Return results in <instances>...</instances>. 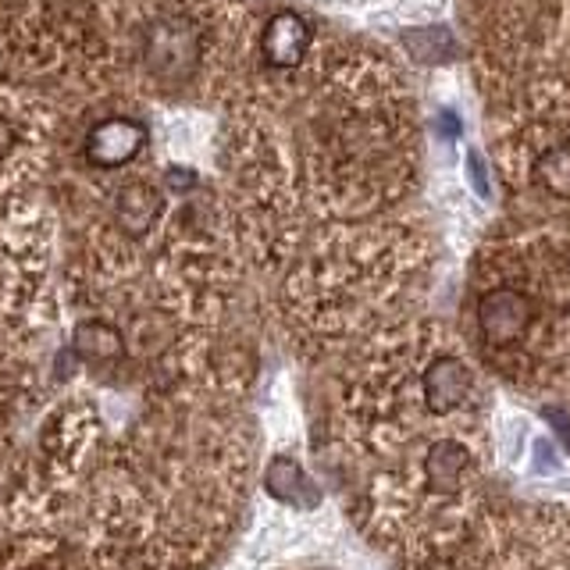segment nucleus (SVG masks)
<instances>
[{
	"label": "nucleus",
	"mask_w": 570,
	"mask_h": 570,
	"mask_svg": "<svg viewBox=\"0 0 570 570\" xmlns=\"http://www.w3.org/2000/svg\"><path fill=\"white\" fill-rule=\"evenodd\" d=\"M264 489L272 492L278 503L293 507H317V492L311 485V478L303 474V468L289 456H275L264 471Z\"/></svg>",
	"instance_id": "423d86ee"
},
{
	"label": "nucleus",
	"mask_w": 570,
	"mask_h": 570,
	"mask_svg": "<svg viewBox=\"0 0 570 570\" xmlns=\"http://www.w3.org/2000/svg\"><path fill=\"white\" fill-rule=\"evenodd\" d=\"M71 343H76V353L89 364H111L125 353V338L115 325H107V321H82L71 335Z\"/></svg>",
	"instance_id": "6e6552de"
},
{
	"label": "nucleus",
	"mask_w": 570,
	"mask_h": 570,
	"mask_svg": "<svg viewBox=\"0 0 570 570\" xmlns=\"http://www.w3.org/2000/svg\"><path fill=\"white\" fill-rule=\"evenodd\" d=\"M147 147V125L136 118H107L86 136V157L97 168H121Z\"/></svg>",
	"instance_id": "f03ea898"
},
{
	"label": "nucleus",
	"mask_w": 570,
	"mask_h": 570,
	"mask_svg": "<svg viewBox=\"0 0 570 570\" xmlns=\"http://www.w3.org/2000/svg\"><path fill=\"white\" fill-rule=\"evenodd\" d=\"M157 210H160V196L150 186H129L118 200V222L132 236H139V232H147L154 225Z\"/></svg>",
	"instance_id": "1a4fd4ad"
},
{
	"label": "nucleus",
	"mask_w": 570,
	"mask_h": 570,
	"mask_svg": "<svg viewBox=\"0 0 570 570\" xmlns=\"http://www.w3.org/2000/svg\"><path fill=\"white\" fill-rule=\"evenodd\" d=\"M534 321V303L521 289H492L478 299V328L489 346H513Z\"/></svg>",
	"instance_id": "f257e3e1"
},
{
	"label": "nucleus",
	"mask_w": 570,
	"mask_h": 570,
	"mask_svg": "<svg viewBox=\"0 0 570 570\" xmlns=\"http://www.w3.org/2000/svg\"><path fill=\"white\" fill-rule=\"evenodd\" d=\"M196 61V36L186 22H160L150 32V65L154 68H175V65Z\"/></svg>",
	"instance_id": "0eeeda50"
},
{
	"label": "nucleus",
	"mask_w": 570,
	"mask_h": 570,
	"mask_svg": "<svg viewBox=\"0 0 570 570\" xmlns=\"http://www.w3.org/2000/svg\"><path fill=\"white\" fill-rule=\"evenodd\" d=\"M531 175L549 196L570 200V147H552V150L539 154L531 165Z\"/></svg>",
	"instance_id": "9d476101"
},
{
	"label": "nucleus",
	"mask_w": 570,
	"mask_h": 570,
	"mask_svg": "<svg viewBox=\"0 0 570 570\" xmlns=\"http://www.w3.org/2000/svg\"><path fill=\"white\" fill-rule=\"evenodd\" d=\"M471 168H474V189H478L481 196H489L485 178H481V160H478V154H471Z\"/></svg>",
	"instance_id": "f8f14e48"
},
{
	"label": "nucleus",
	"mask_w": 570,
	"mask_h": 570,
	"mask_svg": "<svg viewBox=\"0 0 570 570\" xmlns=\"http://www.w3.org/2000/svg\"><path fill=\"white\" fill-rule=\"evenodd\" d=\"M546 421L560 428V439H563V445L570 450V424H567V417L560 414V410H546Z\"/></svg>",
	"instance_id": "9b49d317"
},
{
	"label": "nucleus",
	"mask_w": 570,
	"mask_h": 570,
	"mask_svg": "<svg viewBox=\"0 0 570 570\" xmlns=\"http://www.w3.org/2000/svg\"><path fill=\"white\" fill-rule=\"evenodd\" d=\"M468 468H471V456H468V450H463L456 439H439L432 450H428V456H424L428 485H432L435 492H442V495L460 492Z\"/></svg>",
	"instance_id": "39448f33"
},
{
	"label": "nucleus",
	"mask_w": 570,
	"mask_h": 570,
	"mask_svg": "<svg viewBox=\"0 0 570 570\" xmlns=\"http://www.w3.org/2000/svg\"><path fill=\"white\" fill-rule=\"evenodd\" d=\"M264 61L272 68H293L303 61V53L311 50V26L307 18L296 11H278L267 18L264 36H261Z\"/></svg>",
	"instance_id": "7ed1b4c3"
},
{
	"label": "nucleus",
	"mask_w": 570,
	"mask_h": 570,
	"mask_svg": "<svg viewBox=\"0 0 570 570\" xmlns=\"http://www.w3.org/2000/svg\"><path fill=\"white\" fill-rule=\"evenodd\" d=\"M471 385H474L471 367L463 364L460 356L442 353L424 371V403L428 410H435V414H450V410H456L468 400Z\"/></svg>",
	"instance_id": "20e7f679"
}]
</instances>
